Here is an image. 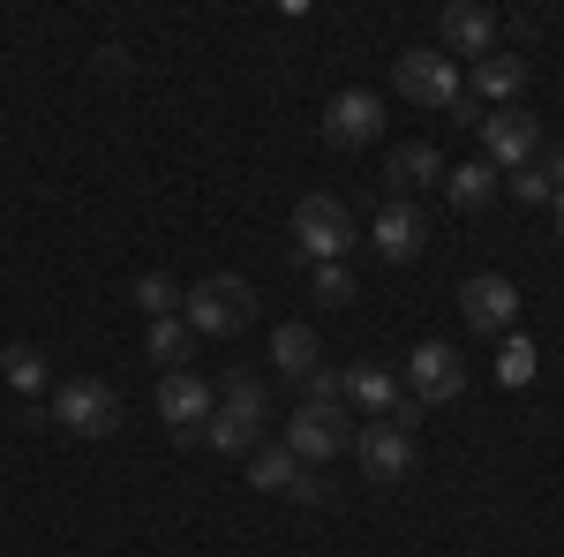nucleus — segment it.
I'll use <instances>...</instances> for the list:
<instances>
[{"label": "nucleus", "mask_w": 564, "mask_h": 557, "mask_svg": "<svg viewBox=\"0 0 564 557\" xmlns=\"http://www.w3.org/2000/svg\"><path fill=\"white\" fill-rule=\"evenodd\" d=\"M347 399H354V407H361V415H369V422H384L391 407L406 399V385L391 377L384 362H354V369H347Z\"/></svg>", "instance_id": "2eb2a0df"}, {"label": "nucleus", "mask_w": 564, "mask_h": 557, "mask_svg": "<svg viewBox=\"0 0 564 557\" xmlns=\"http://www.w3.org/2000/svg\"><path fill=\"white\" fill-rule=\"evenodd\" d=\"M302 399H347V377L339 369H316V377H302Z\"/></svg>", "instance_id": "bb28decb"}, {"label": "nucleus", "mask_w": 564, "mask_h": 557, "mask_svg": "<svg viewBox=\"0 0 564 557\" xmlns=\"http://www.w3.org/2000/svg\"><path fill=\"white\" fill-rule=\"evenodd\" d=\"M354 242H361V226H354V212L339 196H302L294 204V249L308 264H347Z\"/></svg>", "instance_id": "f03ea898"}, {"label": "nucleus", "mask_w": 564, "mask_h": 557, "mask_svg": "<svg viewBox=\"0 0 564 557\" xmlns=\"http://www.w3.org/2000/svg\"><path fill=\"white\" fill-rule=\"evenodd\" d=\"M181 301H188V294H181L166 271H143V279H135V309H143L151 324H159V317H181Z\"/></svg>", "instance_id": "4be33fe9"}, {"label": "nucleus", "mask_w": 564, "mask_h": 557, "mask_svg": "<svg viewBox=\"0 0 564 557\" xmlns=\"http://www.w3.org/2000/svg\"><path fill=\"white\" fill-rule=\"evenodd\" d=\"M481 159L497 173H520L542 159V121L520 114V106H497V114H481Z\"/></svg>", "instance_id": "423d86ee"}, {"label": "nucleus", "mask_w": 564, "mask_h": 557, "mask_svg": "<svg viewBox=\"0 0 564 557\" xmlns=\"http://www.w3.org/2000/svg\"><path fill=\"white\" fill-rule=\"evenodd\" d=\"M271 362L302 385V377H316V369H324V340H316L308 324H279V332H271Z\"/></svg>", "instance_id": "a211bd4d"}, {"label": "nucleus", "mask_w": 564, "mask_h": 557, "mask_svg": "<svg viewBox=\"0 0 564 557\" xmlns=\"http://www.w3.org/2000/svg\"><path fill=\"white\" fill-rule=\"evenodd\" d=\"M143 346H151V362H159V369H181V362L196 354V332H188V317H159Z\"/></svg>", "instance_id": "412c9836"}, {"label": "nucleus", "mask_w": 564, "mask_h": 557, "mask_svg": "<svg viewBox=\"0 0 564 557\" xmlns=\"http://www.w3.org/2000/svg\"><path fill=\"white\" fill-rule=\"evenodd\" d=\"M347 452L361 460L369 482H406V468H414V437H406V429H391V422H361Z\"/></svg>", "instance_id": "9b49d317"}, {"label": "nucleus", "mask_w": 564, "mask_h": 557, "mask_svg": "<svg viewBox=\"0 0 564 557\" xmlns=\"http://www.w3.org/2000/svg\"><path fill=\"white\" fill-rule=\"evenodd\" d=\"M391 90L414 98V106H452L467 84H459V61H452V53H436V45H406V53L391 61Z\"/></svg>", "instance_id": "20e7f679"}, {"label": "nucleus", "mask_w": 564, "mask_h": 557, "mask_svg": "<svg viewBox=\"0 0 564 557\" xmlns=\"http://www.w3.org/2000/svg\"><path fill=\"white\" fill-rule=\"evenodd\" d=\"M347 444H354L347 399H302V407H294V422H286V452H294L302 468H316V460H339Z\"/></svg>", "instance_id": "7ed1b4c3"}, {"label": "nucleus", "mask_w": 564, "mask_h": 557, "mask_svg": "<svg viewBox=\"0 0 564 557\" xmlns=\"http://www.w3.org/2000/svg\"><path fill=\"white\" fill-rule=\"evenodd\" d=\"M249 482H257L263 497H294V505H324V482L286 452V444H263L257 460H249Z\"/></svg>", "instance_id": "f8f14e48"}, {"label": "nucleus", "mask_w": 564, "mask_h": 557, "mask_svg": "<svg viewBox=\"0 0 564 557\" xmlns=\"http://www.w3.org/2000/svg\"><path fill=\"white\" fill-rule=\"evenodd\" d=\"M0 377L31 399V392H45V354L39 346H8V354H0Z\"/></svg>", "instance_id": "5701e85b"}, {"label": "nucleus", "mask_w": 564, "mask_h": 557, "mask_svg": "<svg viewBox=\"0 0 564 557\" xmlns=\"http://www.w3.org/2000/svg\"><path fill=\"white\" fill-rule=\"evenodd\" d=\"M384 181L399 189V204H406L414 189H436V181H444V159H436V143H399V151L384 159Z\"/></svg>", "instance_id": "f3484780"}, {"label": "nucleus", "mask_w": 564, "mask_h": 557, "mask_svg": "<svg viewBox=\"0 0 564 557\" xmlns=\"http://www.w3.org/2000/svg\"><path fill=\"white\" fill-rule=\"evenodd\" d=\"M520 90H527V61L520 53H489V61H475V90H467L475 106H512Z\"/></svg>", "instance_id": "dca6fc26"}, {"label": "nucleus", "mask_w": 564, "mask_h": 557, "mask_svg": "<svg viewBox=\"0 0 564 557\" xmlns=\"http://www.w3.org/2000/svg\"><path fill=\"white\" fill-rule=\"evenodd\" d=\"M505 189V173L489 167V159H475V167H452L444 173V196H452V212H481L489 196Z\"/></svg>", "instance_id": "6ab92c4d"}, {"label": "nucleus", "mask_w": 564, "mask_h": 557, "mask_svg": "<svg viewBox=\"0 0 564 557\" xmlns=\"http://www.w3.org/2000/svg\"><path fill=\"white\" fill-rule=\"evenodd\" d=\"M377 136H384V98H377V90H339V98L324 106V143L361 151V143H377Z\"/></svg>", "instance_id": "9d476101"}, {"label": "nucleus", "mask_w": 564, "mask_h": 557, "mask_svg": "<svg viewBox=\"0 0 564 557\" xmlns=\"http://www.w3.org/2000/svg\"><path fill=\"white\" fill-rule=\"evenodd\" d=\"M98 76H129V53L121 45H98Z\"/></svg>", "instance_id": "c756f323"}, {"label": "nucleus", "mask_w": 564, "mask_h": 557, "mask_svg": "<svg viewBox=\"0 0 564 557\" xmlns=\"http://www.w3.org/2000/svg\"><path fill=\"white\" fill-rule=\"evenodd\" d=\"M308 294L324 301V309H347V301H354V271H347V264H316Z\"/></svg>", "instance_id": "393cba45"}, {"label": "nucleus", "mask_w": 564, "mask_h": 557, "mask_svg": "<svg viewBox=\"0 0 564 557\" xmlns=\"http://www.w3.org/2000/svg\"><path fill=\"white\" fill-rule=\"evenodd\" d=\"M181 317H188V332H204V340H234V332L257 324V287H249L241 271H212V279L188 287Z\"/></svg>", "instance_id": "f257e3e1"}, {"label": "nucleus", "mask_w": 564, "mask_h": 557, "mask_svg": "<svg viewBox=\"0 0 564 557\" xmlns=\"http://www.w3.org/2000/svg\"><path fill=\"white\" fill-rule=\"evenodd\" d=\"M369 242H377L384 264H414L430 249V218H422V204H399V196H391L384 212H377V226H369Z\"/></svg>", "instance_id": "ddd939ff"}, {"label": "nucleus", "mask_w": 564, "mask_h": 557, "mask_svg": "<svg viewBox=\"0 0 564 557\" xmlns=\"http://www.w3.org/2000/svg\"><path fill=\"white\" fill-rule=\"evenodd\" d=\"M436 53H452V61H489L497 53V15L475 8V0H459V8H444V23H436Z\"/></svg>", "instance_id": "4468645a"}, {"label": "nucleus", "mask_w": 564, "mask_h": 557, "mask_svg": "<svg viewBox=\"0 0 564 557\" xmlns=\"http://www.w3.org/2000/svg\"><path fill=\"white\" fill-rule=\"evenodd\" d=\"M218 407H226L234 422H249V429L271 422V399H263V385H257V377H241V369H234V377L218 385Z\"/></svg>", "instance_id": "aec40b11"}, {"label": "nucleus", "mask_w": 564, "mask_h": 557, "mask_svg": "<svg viewBox=\"0 0 564 557\" xmlns=\"http://www.w3.org/2000/svg\"><path fill=\"white\" fill-rule=\"evenodd\" d=\"M53 422L68 429V437H113L121 429V392L98 385V377H68V385L53 392Z\"/></svg>", "instance_id": "39448f33"}, {"label": "nucleus", "mask_w": 564, "mask_h": 557, "mask_svg": "<svg viewBox=\"0 0 564 557\" xmlns=\"http://www.w3.org/2000/svg\"><path fill=\"white\" fill-rule=\"evenodd\" d=\"M534 173L550 181V196H564V143H542V159H534Z\"/></svg>", "instance_id": "cd10ccee"}, {"label": "nucleus", "mask_w": 564, "mask_h": 557, "mask_svg": "<svg viewBox=\"0 0 564 557\" xmlns=\"http://www.w3.org/2000/svg\"><path fill=\"white\" fill-rule=\"evenodd\" d=\"M212 407H218V392L204 385V377H188V369H166V377H159V415H166V429H174L181 444L204 437Z\"/></svg>", "instance_id": "1a4fd4ad"}, {"label": "nucleus", "mask_w": 564, "mask_h": 557, "mask_svg": "<svg viewBox=\"0 0 564 557\" xmlns=\"http://www.w3.org/2000/svg\"><path fill=\"white\" fill-rule=\"evenodd\" d=\"M406 399H422V407H444V399H459L467 392V362H459V346L444 340H422L414 354H406Z\"/></svg>", "instance_id": "0eeeda50"}, {"label": "nucleus", "mask_w": 564, "mask_h": 557, "mask_svg": "<svg viewBox=\"0 0 564 557\" xmlns=\"http://www.w3.org/2000/svg\"><path fill=\"white\" fill-rule=\"evenodd\" d=\"M263 429H249V422H234V415H226V407H212V422H204V444H212V452H249V444H257Z\"/></svg>", "instance_id": "b1692460"}, {"label": "nucleus", "mask_w": 564, "mask_h": 557, "mask_svg": "<svg viewBox=\"0 0 564 557\" xmlns=\"http://www.w3.org/2000/svg\"><path fill=\"white\" fill-rule=\"evenodd\" d=\"M459 317H467V332H481V340H505L520 324V287L505 271H481V279L459 287Z\"/></svg>", "instance_id": "6e6552de"}, {"label": "nucleus", "mask_w": 564, "mask_h": 557, "mask_svg": "<svg viewBox=\"0 0 564 557\" xmlns=\"http://www.w3.org/2000/svg\"><path fill=\"white\" fill-rule=\"evenodd\" d=\"M497 377H505V385H527V377H534V340H520V332H505V354H497Z\"/></svg>", "instance_id": "a878e982"}, {"label": "nucleus", "mask_w": 564, "mask_h": 557, "mask_svg": "<svg viewBox=\"0 0 564 557\" xmlns=\"http://www.w3.org/2000/svg\"><path fill=\"white\" fill-rule=\"evenodd\" d=\"M550 204H557V242H564V196H550Z\"/></svg>", "instance_id": "7c9ffc66"}, {"label": "nucleus", "mask_w": 564, "mask_h": 557, "mask_svg": "<svg viewBox=\"0 0 564 557\" xmlns=\"http://www.w3.org/2000/svg\"><path fill=\"white\" fill-rule=\"evenodd\" d=\"M505 189H512L520 204H542V196H550V181H542V173H534V167H520V173H512V181H505Z\"/></svg>", "instance_id": "c85d7f7f"}]
</instances>
